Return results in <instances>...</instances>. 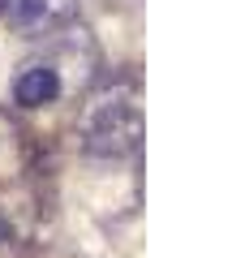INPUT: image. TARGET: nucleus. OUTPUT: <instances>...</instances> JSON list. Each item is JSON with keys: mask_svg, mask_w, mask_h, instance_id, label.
Returning <instances> with one entry per match:
<instances>
[{"mask_svg": "<svg viewBox=\"0 0 245 258\" xmlns=\"http://www.w3.org/2000/svg\"><path fill=\"white\" fill-rule=\"evenodd\" d=\"M138 138H142V116L129 95H103L82 116V142L91 155L120 159L138 147Z\"/></svg>", "mask_w": 245, "mask_h": 258, "instance_id": "nucleus-1", "label": "nucleus"}, {"mask_svg": "<svg viewBox=\"0 0 245 258\" xmlns=\"http://www.w3.org/2000/svg\"><path fill=\"white\" fill-rule=\"evenodd\" d=\"M13 95H18L22 108H43V103H52L56 95H60V78H56L52 64H30L26 74L18 78Z\"/></svg>", "mask_w": 245, "mask_h": 258, "instance_id": "nucleus-2", "label": "nucleus"}]
</instances>
